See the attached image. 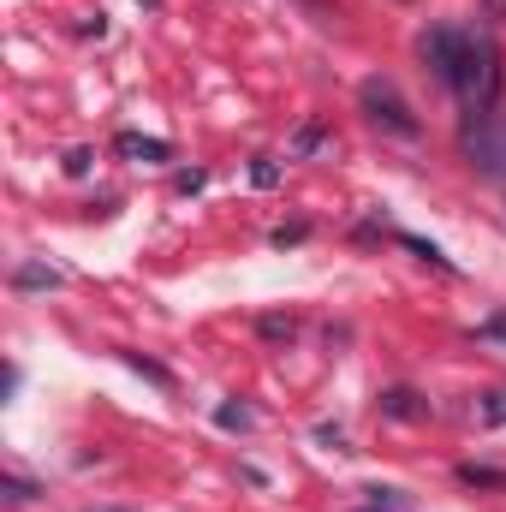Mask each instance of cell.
<instances>
[{
	"label": "cell",
	"mask_w": 506,
	"mask_h": 512,
	"mask_svg": "<svg viewBox=\"0 0 506 512\" xmlns=\"http://www.w3.org/2000/svg\"><path fill=\"white\" fill-rule=\"evenodd\" d=\"M215 423H221V429H245V423H251V411H245V405H221V417H215Z\"/></svg>",
	"instance_id": "7"
},
{
	"label": "cell",
	"mask_w": 506,
	"mask_h": 512,
	"mask_svg": "<svg viewBox=\"0 0 506 512\" xmlns=\"http://www.w3.org/2000/svg\"><path fill=\"white\" fill-rule=\"evenodd\" d=\"M12 280H18V292H30V286H60L66 274H60V268H48V262H24Z\"/></svg>",
	"instance_id": "5"
},
{
	"label": "cell",
	"mask_w": 506,
	"mask_h": 512,
	"mask_svg": "<svg viewBox=\"0 0 506 512\" xmlns=\"http://www.w3.org/2000/svg\"><path fill=\"white\" fill-rule=\"evenodd\" d=\"M483 423H506V393H489V405H483Z\"/></svg>",
	"instance_id": "8"
},
{
	"label": "cell",
	"mask_w": 506,
	"mask_h": 512,
	"mask_svg": "<svg viewBox=\"0 0 506 512\" xmlns=\"http://www.w3.org/2000/svg\"><path fill=\"white\" fill-rule=\"evenodd\" d=\"M477 340H489V346H506V316H489V322L477 328Z\"/></svg>",
	"instance_id": "6"
},
{
	"label": "cell",
	"mask_w": 506,
	"mask_h": 512,
	"mask_svg": "<svg viewBox=\"0 0 506 512\" xmlns=\"http://www.w3.org/2000/svg\"><path fill=\"white\" fill-rule=\"evenodd\" d=\"M417 54H423V66H429L441 84H453V72H459V54H465V30H453V24H435V30L417 42Z\"/></svg>",
	"instance_id": "3"
},
{
	"label": "cell",
	"mask_w": 506,
	"mask_h": 512,
	"mask_svg": "<svg viewBox=\"0 0 506 512\" xmlns=\"http://www.w3.org/2000/svg\"><path fill=\"white\" fill-rule=\"evenodd\" d=\"M120 155H137V161H167V155H173V149H167V143H161V137H120Z\"/></svg>",
	"instance_id": "4"
},
{
	"label": "cell",
	"mask_w": 506,
	"mask_h": 512,
	"mask_svg": "<svg viewBox=\"0 0 506 512\" xmlns=\"http://www.w3.org/2000/svg\"><path fill=\"white\" fill-rule=\"evenodd\" d=\"M447 90H459V102H465L471 114H489V108L501 102V48H495L489 36L465 30V54H459V72H453Z\"/></svg>",
	"instance_id": "1"
},
{
	"label": "cell",
	"mask_w": 506,
	"mask_h": 512,
	"mask_svg": "<svg viewBox=\"0 0 506 512\" xmlns=\"http://www.w3.org/2000/svg\"><path fill=\"white\" fill-rule=\"evenodd\" d=\"M358 96H364V108H370V120H376V126L399 131V137H417V120H411V108L399 102V90H393L387 78H370Z\"/></svg>",
	"instance_id": "2"
},
{
	"label": "cell",
	"mask_w": 506,
	"mask_h": 512,
	"mask_svg": "<svg viewBox=\"0 0 506 512\" xmlns=\"http://www.w3.org/2000/svg\"><path fill=\"white\" fill-rule=\"evenodd\" d=\"M483 12H489V18H506V0H483Z\"/></svg>",
	"instance_id": "9"
}]
</instances>
